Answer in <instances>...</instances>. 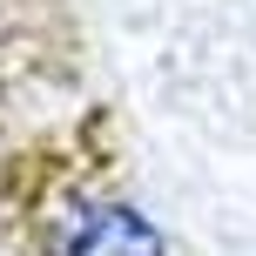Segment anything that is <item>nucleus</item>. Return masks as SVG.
Listing matches in <instances>:
<instances>
[{
	"mask_svg": "<svg viewBox=\"0 0 256 256\" xmlns=\"http://www.w3.org/2000/svg\"><path fill=\"white\" fill-rule=\"evenodd\" d=\"M48 256H168V243L122 196H68L48 222Z\"/></svg>",
	"mask_w": 256,
	"mask_h": 256,
	"instance_id": "nucleus-1",
	"label": "nucleus"
}]
</instances>
